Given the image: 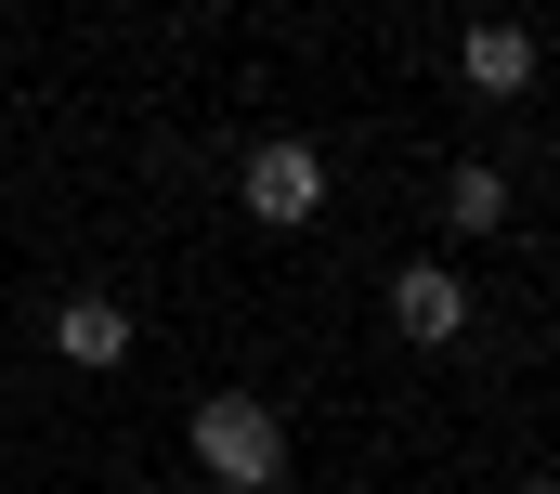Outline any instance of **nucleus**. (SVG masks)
Listing matches in <instances>:
<instances>
[{"mask_svg":"<svg viewBox=\"0 0 560 494\" xmlns=\"http://www.w3.org/2000/svg\"><path fill=\"white\" fill-rule=\"evenodd\" d=\"M235 196H248V222H275V235H300V222L326 209V156H313V143H248Z\"/></svg>","mask_w":560,"mask_h":494,"instance_id":"nucleus-2","label":"nucleus"},{"mask_svg":"<svg viewBox=\"0 0 560 494\" xmlns=\"http://www.w3.org/2000/svg\"><path fill=\"white\" fill-rule=\"evenodd\" d=\"M183 443H196V469H209L222 494H275L287 482V416L261 403V390H209Z\"/></svg>","mask_w":560,"mask_h":494,"instance_id":"nucleus-1","label":"nucleus"},{"mask_svg":"<svg viewBox=\"0 0 560 494\" xmlns=\"http://www.w3.org/2000/svg\"><path fill=\"white\" fill-rule=\"evenodd\" d=\"M522 494H560V482H522Z\"/></svg>","mask_w":560,"mask_h":494,"instance_id":"nucleus-7","label":"nucleus"},{"mask_svg":"<svg viewBox=\"0 0 560 494\" xmlns=\"http://www.w3.org/2000/svg\"><path fill=\"white\" fill-rule=\"evenodd\" d=\"M392 339H418V352H443V339H469V273H443V260H418V273H392Z\"/></svg>","mask_w":560,"mask_h":494,"instance_id":"nucleus-3","label":"nucleus"},{"mask_svg":"<svg viewBox=\"0 0 560 494\" xmlns=\"http://www.w3.org/2000/svg\"><path fill=\"white\" fill-rule=\"evenodd\" d=\"M52 352L92 365V377H118L131 365V313H118V299H66V313H52Z\"/></svg>","mask_w":560,"mask_h":494,"instance_id":"nucleus-5","label":"nucleus"},{"mask_svg":"<svg viewBox=\"0 0 560 494\" xmlns=\"http://www.w3.org/2000/svg\"><path fill=\"white\" fill-rule=\"evenodd\" d=\"M456 79H469L482 105H522V92H535V26H509V13H482V26L456 39Z\"/></svg>","mask_w":560,"mask_h":494,"instance_id":"nucleus-4","label":"nucleus"},{"mask_svg":"<svg viewBox=\"0 0 560 494\" xmlns=\"http://www.w3.org/2000/svg\"><path fill=\"white\" fill-rule=\"evenodd\" d=\"M443 222H456V235H509V169L456 156V169H443Z\"/></svg>","mask_w":560,"mask_h":494,"instance_id":"nucleus-6","label":"nucleus"}]
</instances>
